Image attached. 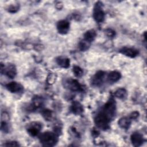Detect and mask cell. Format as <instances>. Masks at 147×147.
<instances>
[{"label":"cell","instance_id":"1","mask_svg":"<svg viewBox=\"0 0 147 147\" xmlns=\"http://www.w3.org/2000/svg\"><path fill=\"white\" fill-rule=\"evenodd\" d=\"M40 141L44 146H54L57 142V136L56 133L46 131L42 133L40 137Z\"/></svg>","mask_w":147,"mask_h":147},{"label":"cell","instance_id":"2","mask_svg":"<svg viewBox=\"0 0 147 147\" xmlns=\"http://www.w3.org/2000/svg\"><path fill=\"white\" fill-rule=\"evenodd\" d=\"M110 121V118L102 111L99 112L94 119V122L96 126L103 130H106L109 127Z\"/></svg>","mask_w":147,"mask_h":147},{"label":"cell","instance_id":"3","mask_svg":"<svg viewBox=\"0 0 147 147\" xmlns=\"http://www.w3.org/2000/svg\"><path fill=\"white\" fill-rule=\"evenodd\" d=\"M115 102L113 98H111L105 105L102 111L104 112L111 119L114 117L115 114Z\"/></svg>","mask_w":147,"mask_h":147},{"label":"cell","instance_id":"4","mask_svg":"<svg viewBox=\"0 0 147 147\" xmlns=\"http://www.w3.org/2000/svg\"><path fill=\"white\" fill-rule=\"evenodd\" d=\"M102 3L98 2L95 3L93 11V17L96 22H102L105 19V13L102 8Z\"/></svg>","mask_w":147,"mask_h":147},{"label":"cell","instance_id":"5","mask_svg":"<svg viewBox=\"0 0 147 147\" xmlns=\"http://www.w3.org/2000/svg\"><path fill=\"white\" fill-rule=\"evenodd\" d=\"M41 129V125L40 123L37 122H33L28 125L27 127V131L31 136H36L40 131Z\"/></svg>","mask_w":147,"mask_h":147},{"label":"cell","instance_id":"6","mask_svg":"<svg viewBox=\"0 0 147 147\" xmlns=\"http://www.w3.org/2000/svg\"><path fill=\"white\" fill-rule=\"evenodd\" d=\"M7 90L12 93H18L23 91V86L16 82H11L6 84Z\"/></svg>","mask_w":147,"mask_h":147},{"label":"cell","instance_id":"7","mask_svg":"<svg viewBox=\"0 0 147 147\" xmlns=\"http://www.w3.org/2000/svg\"><path fill=\"white\" fill-rule=\"evenodd\" d=\"M65 87L72 91H78L81 90V85L75 79H69L65 82Z\"/></svg>","mask_w":147,"mask_h":147},{"label":"cell","instance_id":"8","mask_svg":"<svg viewBox=\"0 0 147 147\" xmlns=\"http://www.w3.org/2000/svg\"><path fill=\"white\" fill-rule=\"evenodd\" d=\"M131 142L134 146H139L142 144L144 142L143 136L138 132L133 133L130 137Z\"/></svg>","mask_w":147,"mask_h":147},{"label":"cell","instance_id":"9","mask_svg":"<svg viewBox=\"0 0 147 147\" xmlns=\"http://www.w3.org/2000/svg\"><path fill=\"white\" fill-rule=\"evenodd\" d=\"M57 29L59 33L65 34L69 29V23L66 20H61L57 24Z\"/></svg>","mask_w":147,"mask_h":147},{"label":"cell","instance_id":"10","mask_svg":"<svg viewBox=\"0 0 147 147\" xmlns=\"http://www.w3.org/2000/svg\"><path fill=\"white\" fill-rule=\"evenodd\" d=\"M119 52L131 58L135 57L138 55V51L137 49L134 48H127V47H124L121 49L119 51Z\"/></svg>","mask_w":147,"mask_h":147},{"label":"cell","instance_id":"11","mask_svg":"<svg viewBox=\"0 0 147 147\" xmlns=\"http://www.w3.org/2000/svg\"><path fill=\"white\" fill-rule=\"evenodd\" d=\"M104 76H105V72L103 71H98L92 79V83L96 86H100L103 82Z\"/></svg>","mask_w":147,"mask_h":147},{"label":"cell","instance_id":"12","mask_svg":"<svg viewBox=\"0 0 147 147\" xmlns=\"http://www.w3.org/2000/svg\"><path fill=\"white\" fill-rule=\"evenodd\" d=\"M4 73L6 74V75L8 78L10 79H13L16 76L17 74L16 68L14 66V65L10 64L6 68L5 67Z\"/></svg>","mask_w":147,"mask_h":147},{"label":"cell","instance_id":"13","mask_svg":"<svg viewBox=\"0 0 147 147\" xmlns=\"http://www.w3.org/2000/svg\"><path fill=\"white\" fill-rule=\"evenodd\" d=\"M71 110L74 114L79 115L83 113V107L80 103L78 101H74L71 105Z\"/></svg>","mask_w":147,"mask_h":147},{"label":"cell","instance_id":"14","mask_svg":"<svg viewBox=\"0 0 147 147\" xmlns=\"http://www.w3.org/2000/svg\"><path fill=\"white\" fill-rule=\"evenodd\" d=\"M118 123L121 128L124 129H127L129 128L131 125V120L129 118L122 117L119 119Z\"/></svg>","mask_w":147,"mask_h":147},{"label":"cell","instance_id":"15","mask_svg":"<svg viewBox=\"0 0 147 147\" xmlns=\"http://www.w3.org/2000/svg\"><path fill=\"white\" fill-rule=\"evenodd\" d=\"M96 36V32L94 29H91L87 30L84 34V40L88 41V42H91L93 41Z\"/></svg>","mask_w":147,"mask_h":147},{"label":"cell","instance_id":"16","mask_svg":"<svg viewBox=\"0 0 147 147\" xmlns=\"http://www.w3.org/2000/svg\"><path fill=\"white\" fill-rule=\"evenodd\" d=\"M56 62L57 64L64 68H67L69 67V59L68 58H65V57H59L56 59Z\"/></svg>","mask_w":147,"mask_h":147},{"label":"cell","instance_id":"17","mask_svg":"<svg viewBox=\"0 0 147 147\" xmlns=\"http://www.w3.org/2000/svg\"><path fill=\"white\" fill-rule=\"evenodd\" d=\"M121 77V74L117 71H112L108 75V80L109 82L114 83L120 79Z\"/></svg>","mask_w":147,"mask_h":147},{"label":"cell","instance_id":"18","mask_svg":"<svg viewBox=\"0 0 147 147\" xmlns=\"http://www.w3.org/2000/svg\"><path fill=\"white\" fill-rule=\"evenodd\" d=\"M115 96L120 99H125L127 96V91L125 88H120L115 92Z\"/></svg>","mask_w":147,"mask_h":147},{"label":"cell","instance_id":"19","mask_svg":"<svg viewBox=\"0 0 147 147\" xmlns=\"http://www.w3.org/2000/svg\"><path fill=\"white\" fill-rule=\"evenodd\" d=\"M90 47V42H88V41H86V40H82L79 43V49L81 51H85L87 49H88Z\"/></svg>","mask_w":147,"mask_h":147},{"label":"cell","instance_id":"20","mask_svg":"<svg viewBox=\"0 0 147 147\" xmlns=\"http://www.w3.org/2000/svg\"><path fill=\"white\" fill-rule=\"evenodd\" d=\"M42 117L45 118V120L49 121L52 117V112L49 109H44L41 112Z\"/></svg>","mask_w":147,"mask_h":147},{"label":"cell","instance_id":"21","mask_svg":"<svg viewBox=\"0 0 147 147\" xmlns=\"http://www.w3.org/2000/svg\"><path fill=\"white\" fill-rule=\"evenodd\" d=\"M32 102H33V103H32L33 106L34 107L37 108V107H39L41 106V105H42V99L40 96H36L33 98Z\"/></svg>","mask_w":147,"mask_h":147},{"label":"cell","instance_id":"22","mask_svg":"<svg viewBox=\"0 0 147 147\" xmlns=\"http://www.w3.org/2000/svg\"><path fill=\"white\" fill-rule=\"evenodd\" d=\"M72 71L74 74L75 76L78 78L81 77L83 74V71L82 69L80 67H79V66H76V65H75L73 67Z\"/></svg>","mask_w":147,"mask_h":147},{"label":"cell","instance_id":"23","mask_svg":"<svg viewBox=\"0 0 147 147\" xmlns=\"http://www.w3.org/2000/svg\"><path fill=\"white\" fill-rule=\"evenodd\" d=\"M56 76L55 74L53 73L50 74L47 78V82L49 84H53L56 80Z\"/></svg>","mask_w":147,"mask_h":147},{"label":"cell","instance_id":"24","mask_svg":"<svg viewBox=\"0 0 147 147\" xmlns=\"http://www.w3.org/2000/svg\"><path fill=\"white\" fill-rule=\"evenodd\" d=\"M105 33H106V34L109 37H111V38L114 37L115 35V32L111 29H107L105 30Z\"/></svg>","mask_w":147,"mask_h":147},{"label":"cell","instance_id":"25","mask_svg":"<svg viewBox=\"0 0 147 147\" xmlns=\"http://www.w3.org/2000/svg\"><path fill=\"white\" fill-rule=\"evenodd\" d=\"M1 128V130L4 132H7L8 131V125L5 121H2Z\"/></svg>","mask_w":147,"mask_h":147},{"label":"cell","instance_id":"26","mask_svg":"<svg viewBox=\"0 0 147 147\" xmlns=\"http://www.w3.org/2000/svg\"><path fill=\"white\" fill-rule=\"evenodd\" d=\"M18 10V6L17 5H11L8 7V11L10 13H16Z\"/></svg>","mask_w":147,"mask_h":147},{"label":"cell","instance_id":"27","mask_svg":"<svg viewBox=\"0 0 147 147\" xmlns=\"http://www.w3.org/2000/svg\"><path fill=\"white\" fill-rule=\"evenodd\" d=\"M4 145L5 146H18L20 145H19V144L17 142L12 141L6 142L5 143V144H4Z\"/></svg>","mask_w":147,"mask_h":147},{"label":"cell","instance_id":"28","mask_svg":"<svg viewBox=\"0 0 147 147\" xmlns=\"http://www.w3.org/2000/svg\"><path fill=\"white\" fill-rule=\"evenodd\" d=\"M139 113L137 111H134L130 115V118L131 119H136L138 117Z\"/></svg>","mask_w":147,"mask_h":147}]
</instances>
